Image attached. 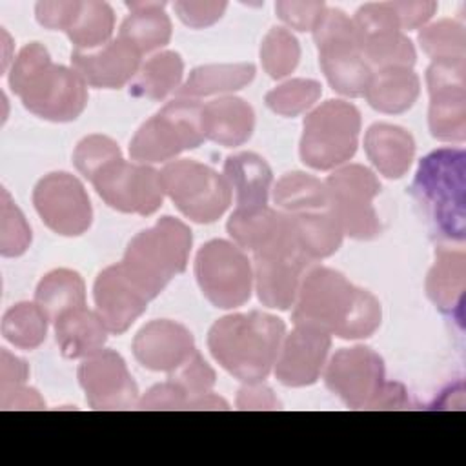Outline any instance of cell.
<instances>
[{"label": "cell", "instance_id": "cell-12", "mask_svg": "<svg viewBox=\"0 0 466 466\" xmlns=\"http://www.w3.org/2000/svg\"><path fill=\"white\" fill-rule=\"evenodd\" d=\"M331 211L342 233L357 240H371L380 233V220L373 198L380 193V182L371 169L348 164L335 169L326 180Z\"/></svg>", "mask_w": 466, "mask_h": 466}, {"label": "cell", "instance_id": "cell-37", "mask_svg": "<svg viewBox=\"0 0 466 466\" xmlns=\"http://www.w3.org/2000/svg\"><path fill=\"white\" fill-rule=\"evenodd\" d=\"M49 319L36 302H18L2 319V335L20 350L38 348L47 335Z\"/></svg>", "mask_w": 466, "mask_h": 466}, {"label": "cell", "instance_id": "cell-44", "mask_svg": "<svg viewBox=\"0 0 466 466\" xmlns=\"http://www.w3.org/2000/svg\"><path fill=\"white\" fill-rule=\"evenodd\" d=\"M275 11L279 18L297 31H313L319 18L326 11L324 2H293V0H279L275 4Z\"/></svg>", "mask_w": 466, "mask_h": 466}, {"label": "cell", "instance_id": "cell-26", "mask_svg": "<svg viewBox=\"0 0 466 466\" xmlns=\"http://www.w3.org/2000/svg\"><path fill=\"white\" fill-rule=\"evenodd\" d=\"M55 339L66 359H87L107 340V328L96 311L86 306L62 313L55 322Z\"/></svg>", "mask_w": 466, "mask_h": 466}, {"label": "cell", "instance_id": "cell-7", "mask_svg": "<svg viewBox=\"0 0 466 466\" xmlns=\"http://www.w3.org/2000/svg\"><path fill=\"white\" fill-rule=\"evenodd\" d=\"M359 133V109L344 100H326L304 118L300 158L319 171L335 169L355 155Z\"/></svg>", "mask_w": 466, "mask_h": 466}, {"label": "cell", "instance_id": "cell-36", "mask_svg": "<svg viewBox=\"0 0 466 466\" xmlns=\"http://www.w3.org/2000/svg\"><path fill=\"white\" fill-rule=\"evenodd\" d=\"M273 200L282 213H299L329 206L326 184L302 171L286 173L279 178L273 187Z\"/></svg>", "mask_w": 466, "mask_h": 466}, {"label": "cell", "instance_id": "cell-30", "mask_svg": "<svg viewBox=\"0 0 466 466\" xmlns=\"http://www.w3.org/2000/svg\"><path fill=\"white\" fill-rule=\"evenodd\" d=\"M131 11L120 25L118 36L131 42L142 55L164 47L171 38V20L166 2H127Z\"/></svg>", "mask_w": 466, "mask_h": 466}, {"label": "cell", "instance_id": "cell-6", "mask_svg": "<svg viewBox=\"0 0 466 466\" xmlns=\"http://www.w3.org/2000/svg\"><path fill=\"white\" fill-rule=\"evenodd\" d=\"M313 38L329 86L351 98L364 96L373 69L359 49L353 20L340 9L326 7L313 27Z\"/></svg>", "mask_w": 466, "mask_h": 466}, {"label": "cell", "instance_id": "cell-8", "mask_svg": "<svg viewBox=\"0 0 466 466\" xmlns=\"http://www.w3.org/2000/svg\"><path fill=\"white\" fill-rule=\"evenodd\" d=\"M204 140L202 106L189 98H175L138 127L129 142V155L138 164L166 162Z\"/></svg>", "mask_w": 466, "mask_h": 466}, {"label": "cell", "instance_id": "cell-31", "mask_svg": "<svg viewBox=\"0 0 466 466\" xmlns=\"http://www.w3.org/2000/svg\"><path fill=\"white\" fill-rule=\"evenodd\" d=\"M255 78V66L238 64H206L195 67L187 80L177 89L178 98H202L209 95L231 93L242 89Z\"/></svg>", "mask_w": 466, "mask_h": 466}, {"label": "cell", "instance_id": "cell-29", "mask_svg": "<svg viewBox=\"0 0 466 466\" xmlns=\"http://www.w3.org/2000/svg\"><path fill=\"white\" fill-rule=\"evenodd\" d=\"M224 177L231 189H235L237 208L268 206L273 173L262 157L255 153L228 157L224 162Z\"/></svg>", "mask_w": 466, "mask_h": 466}, {"label": "cell", "instance_id": "cell-1", "mask_svg": "<svg viewBox=\"0 0 466 466\" xmlns=\"http://www.w3.org/2000/svg\"><path fill=\"white\" fill-rule=\"evenodd\" d=\"M293 306V324L317 326L340 339H366L377 331L382 319L375 295L324 266L304 273Z\"/></svg>", "mask_w": 466, "mask_h": 466}, {"label": "cell", "instance_id": "cell-11", "mask_svg": "<svg viewBox=\"0 0 466 466\" xmlns=\"http://www.w3.org/2000/svg\"><path fill=\"white\" fill-rule=\"evenodd\" d=\"M195 277L202 295L220 309L246 304L253 291V268L235 242L215 238L206 242L195 258Z\"/></svg>", "mask_w": 466, "mask_h": 466}, {"label": "cell", "instance_id": "cell-16", "mask_svg": "<svg viewBox=\"0 0 466 466\" xmlns=\"http://www.w3.org/2000/svg\"><path fill=\"white\" fill-rule=\"evenodd\" d=\"M324 382L348 408L370 410L386 384L384 360L366 346L342 348L326 364Z\"/></svg>", "mask_w": 466, "mask_h": 466}, {"label": "cell", "instance_id": "cell-35", "mask_svg": "<svg viewBox=\"0 0 466 466\" xmlns=\"http://www.w3.org/2000/svg\"><path fill=\"white\" fill-rule=\"evenodd\" d=\"M115 13L107 2L87 0L80 7L67 27V36L78 51H93L106 46L113 35Z\"/></svg>", "mask_w": 466, "mask_h": 466}, {"label": "cell", "instance_id": "cell-39", "mask_svg": "<svg viewBox=\"0 0 466 466\" xmlns=\"http://www.w3.org/2000/svg\"><path fill=\"white\" fill-rule=\"evenodd\" d=\"M300 60L299 40L284 27H271L260 44V62L271 78H284Z\"/></svg>", "mask_w": 466, "mask_h": 466}, {"label": "cell", "instance_id": "cell-2", "mask_svg": "<svg viewBox=\"0 0 466 466\" xmlns=\"http://www.w3.org/2000/svg\"><path fill=\"white\" fill-rule=\"evenodd\" d=\"M9 86L29 113L51 122H71L87 104V84L73 67L53 64L38 42L20 49L9 71Z\"/></svg>", "mask_w": 466, "mask_h": 466}, {"label": "cell", "instance_id": "cell-46", "mask_svg": "<svg viewBox=\"0 0 466 466\" xmlns=\"http://www.w3.org/2000/svg\"><path fill=\"white\" fill-rule=\"evenodd\" d=\"M187 402H189L187 391L173 379H167L166 382L153 386L142 399H138L137 408H140V410H186Z\"/></svg>", "mask_w": 466, "mask_h": 466}, {"label": "cell", "instance_id": "cell-14", "mask_svg": "<svg viewBox=\"0 0 466 466\" xmlns=\"http://www.w3.org/2000/svg\"><path fill=\"white\" fill-rule=\"evenodd\" d=\"M351 20L359 49L370 67H411L415 64V47L402 33L391 2L364 4Z\"/></svg>", "mask_w": 466, "mask_h": 466}, {"label": "cell", "instance_id": "cell-38", "mask_svg": "<svg viewBox=\"0 0 466 466\" xmlns=\"http://www.w3.org/2000/svg\"><path fill=\"white\" fill-rule=\"evenodd\" d=\"M417 40L433 62L466 58V31L455 20L444 18L420 27Z\"/></svg>", "mask_w": 466, "mask_h": 466}, {"label": "cell", "instance_id": "cell-17", "mask_svg": "<svg viewBox=\"0 0 466 466\" xmlns=\"http://www.w3.org/2000/svg\"><path fill=\"white\" fill-rule=\"evenodd\" d=\"M33 204L42 222L62 237H78L93 222V208L82 182L66 171L42 177L33 189Z\"/></svg>", "mask_w": 466, "mask_h": 466}, {"label": "cell", "instance_id": "cell-53", "mask_svg": "<svg viewBox=\"0 0 466 466\" xmlns=\"http://www.w3.org/2000/svg\"><path fill=\"white\" fill-rule=\"evenodd\" d=\"M228 408H229V406H228V402H226L222 397H218V395L208 391V393H204V395L193 397V399L187 402V408H186V410H228Z\"/></svg>", "mask_w": 466, "mask_h": 466}, {"label": "cell", "instance_id": "cell-52", "mask_svg": "<svg viewBox=\"0 0 466 466\" xmlns=\"http://www.w3.org/2000/svg\"><path fill=\"white\" fill-rule=\"evenodd\" d=\"M410 406L406 388L399 382H386L370 410H404Z\"/></svg>", "mask_w": 466, "mask_h": 466}, {"label": "cell", "instance_id": "cell-25", "mask_svg": "<svg viewBox=\"0 0 466 466\" xmlns=\"http://www.w3.org/2000/svg\"><path fill=\"white\" fill-rule=\"evenodd\" d=\"M364 151L380 175L400 178L413 162L415 140L404 127L380 122L366 131Z\"/></svg>", "mask_w": 466, "mask_h": 466}, {"label": "cell", "instance_id": "cell-43", "mask_svg": "<svg viewBox=\"0 0 466 466\" xmlns=\"http://www.w3.org/2000/svg\"><path fill=\"white\" fill-rule=\"evenodd\" d=\"M169 379L178 382L187 391L189 400H191L193 397L211 391L217 377H215L213 368L200 355V351L195 350V353L178 370L169 373Z\"/></svg>", "mask_w": 466, "mask_h": 466}, {"label": "cell", "instance_id": "cell-42", "mask_svg": "<svg viewBox=\"0 0 466 466\" xmlns=\"http://www.w3.org/2000/svg\"><path fill=\"white\" fill-rule=\"evenodd\" d=\"M122 155L118 144L106 135H87L84 137L73 153V164L87 180L89 177L102 167L107 160Z\"/></svg>", "mask_w": 466, "mask_h": 466}, {"label": "cell", "instance_id": "cell-45", "mask_svg": "<svg viewBox=\"0 0 466 466\" xmlns=\"http://www.w3.org/2000/svg\"><path fill=\"white\" fill-rule=\"evenodd\" d=\"M228 7L224 0H211V2H191L180 0L173 4L177 16L193 29H202L218 22Z\"/></svg>", "mask_w": 466, "mask_h": 466}, {"label": "cell", "instance_id": "cell-49", "mask_svg": "<svg viewBox=\"0 0 466 466\" xmlns=\"http://www.w3.org/2000/svg\"><path fill=\"white\" fill-rule=\"evenodd\" d=\"M280 402L273 395L271 388L262 382H249L238 390L237 408L238 410H279Z\"/></svg>", "mask_w": 466, "mask_h": 466}, {"label": "cell", "instance_id": "cell-28", "mask_svg": "<svg viewBox=\"0 0 466 466\" xmlns=\"http://www.w3.org/2000/svg\"><path fill=\"white\" fill-rule=\"evenodd\" d=\"M420 91V80L411 67L393 66L377 69L364 93L368 104L386 115L408 111Z\"/></svg>", "mask_w": 466, "mask_h": 466}, {"label": "cell", "instance_id": "cell-10", "mask_svg": "<svg viewBox=\"0 0 466 466\" xmlns=\"http://www.w3.org/2000/svg\"><path fill=\"white\" fill-rule=\"evenodd\" d=\"M160 184L180 213L198 224L215 222L231 204V186L226 177L191 158L166 164Z\"/></svg>", "mask_w": 466, "mask_h": 466}, {"label": "cell", "instance_id": "cell-41", "mask_svg": "<svg viewBox=\"0 0 466 466\" xmlns=\"http://www.w3.org/2000/svg\"><path fill=\"white\" fill-rule=\"evenodd\" d=\"M31 244V228L11 200L7 189H2L0 198V253L4 257H20Z\"/></svg>", "mask_w": 466, "mask_h": 466}, {"label": "cell", "instance_id": "cell-21", "mask_svg": "<svg viewBox=\"0 0 466 466\" xmlns=\"http://www.w3.org/2000/svg\"><path fill=\"white\" fill-rule=\"evenodd\" d=\"M142 53L127 40H109L100 49L78 51L71 55V66L80 78L98 89H118L131 82L140 69Z\"/></svg>", "mask_w": 466, "mask_h": 466}, {"label": "cell", "instance_id": "cell-15", "mask_svg": "<svg viewBox=\"0 0 466 466\" xmlns=\"http://www.w3.org/2000/svg\"><path fill=\"white\" fill-rule=\"evenodd\" d=\"M426 84L431 137L441 142H462L466 138V58L431 62Z\"/></svg>", "mask_w": 466, "mask_h": 466}, {"label": "cell", "instance_id": "cell-18", "mask_svg": "<svg viewBox=\"0 0 466 466\" xmlns=\"http://www.w3.org/2000/svg\"><path fill=\"white\" fill-rule=\"evenodd\" d=\"M76 375L93 410H129L138 402L137 382L126 360L113 350L84 359Z\"/></svg>", "mask_w": 466, "mask_h": 466}, {"label": "cell", "instance_id": "cell-34", "mask_svg": "<svg viewBox=\"0 0 466 466\" xmlns=\"http://www.w3.org/2000/svg\"><path fill=\"white\" fill-rule=\"evenodd\" d=\"M284 220L286 215L269 206L237 208L228 218L226 228L240 249L253 253L282 228Z\"/></svg>", "mask_w": 466, "mask_h": 466}, {"label": "cell", "instance_id": "cell-13", "mask_svg": "<svg viewBox=\"0 0 466 466\" xmlns=\"http://www.w3.org/2000/svg\"><path fill=\"white\" fill-rule=\"evenodd\" d=\"M89 182L113 209L135 215H153L164 200L160 171L147 164H131L122 155L98 167Z\"/></svg>", "mask_w": 466, "mask_h": 466}, {"label": "cell", "instance_id": "cell-27", "mask_svg": "<svg viewBox=\"0 0 466 466\" xmlns=\"http://www.w3.org/2000/svg\"><path fill=\"white\" fill-rule=\"evenodd\" d=\"M284 215L289 220L299 248L309 260L326 258L340 248L344 233L331 206Z\"/></svg>", "mask_w": 466, "mask_h": 466}, {"label": "cell", "instance_id": "cell-3", "mask_svg": "<svg viewBox=\"0 0 466 466\" xmlns=\"http://www.w3.org/2000/svg\"><path fill=\"white\" fill-rule=\"evenodd\" d=\"M284 322L269 313L249 311L218 319L208 333L213 359L244 384L262 382L275 366Z\"/></svg>", "mask_w": 466, "mask_h": 466}, {"label": "cell", "instance_id": "cell-32", "mask_svg": "<svg viewBox=\"0 0 466 466\" xmlns=\"http://www.w3.org/2000/svg\"><path fill=\"white\" fill-rule=\"evenodd\" d=\"M184 60L175 51H160L140 66L129 84V95L147 100H162L180 87Z\"/></svg>", "mask_w": 466, "mask_h": 466}, {"label": "cell", "instance_id": "cell-51", "mask_svg": "<svg viewBox=\"0 0 466 466\" xmlns=\"http://www.w3.org/2000/svg\"><path fill=\"white\" fill-rule=\"evenodd\" d=\"M0 357H2V362H0V390L18 386V384H25V380L29 377L27 364L22 359L11 355L7 350H2Z\"/></svg>", "mask_w": 466, "mask_h": 466}, {"label": "cell", "instance_id": "cell-48", "mask_svg": "<svg viewBox=\"0 0 466 466\" xmlns=\"http://www.w3.org/2000/svg\"><path fill=\"white\" fill-rule=\"evenodd\" d=\"M400 29H419L435 15L437 2L433 0H413V2H391Z\"/></svg>", "mask_w": 466, "mask_h": 466}, {"label": "cell", "instance_id": "cell-24", "mask_svg": "<svg viewBox=\"0 0 466 466\" xmlns=\"http://www.w3.org/2000/svg\"><path fill=\"white\" fill-rule=\"evenodd\" d=\"M255 127L253 107L238 96H222L202 106V129L206 140L224 147L242 146Z\"/></svg>", "mask_w": 466, "mask_h": 466}, {"label": "cell", "instance_id": "cell-9", "mask_svg": "<svg viewBox=\"0 0 466 466\" xmlns=\"http://www.w3.org/2000/svg\"><path fill=\"white\" fill-rule=\"evenodd\" d=\"M311 262L299 248L286 217L282 228L253 251V282L258 300L268 308L289 309Z\"/></svg>", "mask_w": 466, "mask_h": 466}, {"label": "cell", "instance_id": "cell-4", "mask_svg": "<svg viewBox=\"0 0 466 466\" xmlns=\"http://www.w3.org/2000/svg\"><path fill=\"white\" fill-rule=\"evenodd\" d=\"M191 242V229L182 220L162 217L131 238L118 264L127 279L153 300L175 275L186 269Z\"/></svg>", "mask_w": 466, "mask_h": 466}, {"label": "cell", "instance_id": "cell-22", "mask_svg": "<svg viewBox=\"0 0 466 466\" xmlns=\"http://www.w3.org/2000/svg\"><path fill=\"white\" fill-rule=\"evenodd\" d=\"M96 313L109 333L120 335L146 311L149 299L127 279L120 264L102 269L93 286Z\"/></svg>", "mask_w": 466, "mask_h": 466}, {"label": "cell", "instance_id": "cell-5", "mask_svg": "<svg viewBox=\"0 0 466 466\" xmlns=\"http://www.w3.org/2000/svg\"><path fill=\"white\" fill-rule=\"evenodd\" d=\"M464 162L466 155L461 147L435 149L419 162L411 184V193L435 231L459 242L466 237Z\"/></svg>", "mask_w": 466, "mask_h": 466}, {"label": "cell", "instance_id": "cell-33", "mask_svg": "<svg viewBox=\"0 0 466 466\" xmlns=\"http://www.w3.org/2000/svg\"><path fill=\"white\" fill-rule=\"evenodd\" d=\"M35 302L49 322H55L62 313L86 306L84 279L73 269H53L38 282Z\"/></svg>", "mask_w": 466, "mask_h": 466}, {"label": "cell", "instance_id": "cell-23", "mask_svg": "<svg viewBox=\"0 0 466 466\" xmlns=\"http://www.w3.org/2000/svg\"><path fill=\"white\" fill-rule=\"evenodd\" d=\"M466 286V257L462 249L441 246L435 249V262L426 277V293L439 311L462 320Z\"/></svg>", "mask_w": 466, "mask_h": 466}, {"label": "cell", "instance_id": "cell-50", "mask_svg": "<svg viewBox=\"0 0 466 466\" xmlns=\"http://www.w3.org/2000/svg\"><path fill=\"white\" fill-rule=\"evenodd\" d=\"M44 399L36 390L24 384L0 390V408L2 410H44Z\"/></svg>", "mask_w": 466, "mask_h": 466}, {"label": "cell", "instance_id": "cell-47", "mask_svg": "<svg viewBox=\"0 0 466 466\" xmlns=\"http://www.w3.org/2000/svg\"><path fill=\"white\" fill-rule=\"evenodd\" d=\"M80 7V0H51L38 2L35 5V16L40 25L47 29L67 31L76 11Z\"/></svg>", "mask_w": 466, "mask_h": 466}, {"label": "cell", "instance_id": "cell-19", "mask_svg": "<svg viewBox=\"0 0 466 466\" xmlns=\"http://www.w3.org/2000/svg\"><path fill=\"white\" fill-rule=\"evenodd\" d=\"M331 335L317 326L295 324L284 335L275 360V377L289 388H302L317 382L326 364Z\"/></svg>", "mask_w": 466, "mask_h": 466}, {"label": "cell", "instance_id": "cell-40", "mask_svg": "<svg viewBox=\"0 0 466 466\" xmlns=\"http://www.w3.org/2000/svg\"><path fill=\"white\" fill-rule=\"evenodd\" d=\"M322 87L311 78H291L266 95V106L282 116H297L309 109L320 96Z\"/></svg>", "mask_w": 466, "mask_h": 466}, {"label": "cell", "instance_id": "cell-20", "mask_svg": "<svg viewBox=\"0 0 466 466\" xmlns=\"http://www.w3.org/2000/svg\"><path fill=\"white\" fill-rule=\"evenodd\" d=\"M135 359L151 371L173 373L193 353L195 339L191 331L180 322L158 319L138 329L133 339Z\"/></svg>", "mask_w": 466, "mask_h": 466}]
</instances>
